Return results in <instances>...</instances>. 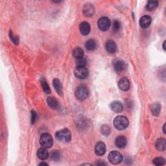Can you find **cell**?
I'll return each instance as SVG.
<instances>
[{
	"label": "cell",
	"mask_w": 166,
	"mask_h": 166,
	"mask_svg": "<svg viewBox=\"0 0 166 166\" xmlns=\"http://www.w3.org/2000/svg\"><path fill=\"white\" fill-rule=\"evenodd\" d=\"M86 64V60L82 57V58L77 59V66H85Z\"/></svg>",
	"instance_id": "cell-31"
},
{
	"label": "cell",
	"mask_w": 166,
	"mask_h": 166,
	"mask_svg": "<svg viewBox=\"0 0 166 166\" xmlns=\"http://www.w3.org/2000/svg\"><path fill=\"white\" fill-rule=\"evenodd\" d=\"M114 67L117 72H121L126 68L127 65L124 61L121 60H115L114 61Z\"/></svg>",
	"instance_id": "cell-10"
},
{
	"label": "cell",
	"mask_w": 166,
	"mask_h": 166,
	"mask_svg": "<svg viewBox=\"0 0 166 166\" xmlns=\"http://www.w3.org/2000/svg\"><path fill=\"white\" fill-rule=\"evenodd\" d=\"M74 74L78 79H85L88 75V71L85 66H77Z\"/></svg>",
	"instance_id": "cell-6"
},
{
	"label": "cell",
	"mask_w": 166,
	"mask_h": 166,
	"mask_svg": "<svg viewBox=\"0 0 166 166\" xmlns=\"http://www.w3.org/2000/svg\"><path fill=\"white\" fill-rule=\"evenodd\" d=\"M40 165H48V164L47 163H45V162H41L40 164Z\"/></svg>",
	"instance_id": "cell-34"
},
{
	"label": "cell",
	"mask_w": 166,
	"mask_h": 166,
	"mask_svg": "<svg viewBox=\"0 0 166 166\" xmlns=\"http://www.w3.org/2000/svg\"><path fill=\"white\" fill-rule=\"evenodd\" d=\"M101 132L102 133V134H103L104 136H108L109 134H110L111 130H110V127H109L107 125H104L101 127Z\"/></svg>",
	"instance_id": "cell-26"
},
{
	"label": "cell",
	"mask_w": 166,
	"mask_h": 166,
	"mask_svg": "<svg viewBox=\"0 0 166 166\" xmlns=\"http://www.w3.org/2000/svg\"><path fill=\"white\" fill-rule=\"evenodd\" d=\"M127 143V138L123 136H119L117 137L115 140V144L119 148H124L126 146Z\"/></svg>",
	"instance_id": "cell-17"
},
{
	"label": "cell",
	"mask_w": 166,
	"mask_h": 166,
	"mask_svg": "<svg viewBox=\"0 0 166 166\" xmlns=\"http://www.w3.org/2000/svg\"><path fill=\"white\" fill-rule=\"evenodd\" d=\"M114 125L117 130L123 131L127 128L128 125V120L127 117L124 116H118L114 120Z\"/></svg>",
	"instance_id": "cell-1"
},
{
	"label": "cell",
	"mask_w": 166,
	"mask_h": 166,
	"mask_svg": "<svg viewBox=\"0 0 166 166\" xmlns=\"http://www.w3.org/2000/svg\"><path fill=\"white\" fill-rule=\"evenodd\" d=\"M79 30L80 32L82 35H88L90 32V25L89 23L86 22H83L81 23L79 26Z\"/></svg>",
	"instance_id": "cell-13"
},
{
	"label": "cell",
	"mask_w": 166,
	"mask_h": 166,
	"mask_svg": "<svg viewBox=\"0 0 166 166\" xmlns=\"http://www.w3.org/2000/svg\"><path fill=\"white\" fill-rule=\"evenodd\" d=\"M165 41H164V42L163 44V48L164 49V51H165Z\"/></svg>",
	"instance_id": "cell-35"
},
{
	"label": "cell",
	"mask_w": 166,
	"mask_h": 166,
	"mask_svg": "<svg viewBox=\"0 0 166 166\" xmlns=\"http://www.w3.org/2000/svg\"><path fill=\"white\" fill-rule=\"evenodd\" d=\"M75 94L77 99H79L80 101H83V100H85L88 97V95H89V92H88L87 87L82 85V86H79L77 88Z\"/></svg>",
	"instance_id": "cell-4"
},
{
	"label": "cell",
	"mask_w": 166,
	"mask_h": 166,
	"mask_svg": "<svg viewBox=\"0 0 166 166\" xmlns=\"http://www.w3.org/2000/svg\"><path fill=\"white\" fill-rule=\"evenodd\" d=\"M55 137L59 141L69 142L71 138V134L68 129L64 128L56 132L55 134Z\"/></svg>",
	"instance_id": "cell-2"
},
{
	"label": "cell",
	"mask_w": 166,
	"mask_h": 166,
	"mask_svg": "<svg viewBox=\"0 0 166 166\" xmlns=\"http://www.w3.org/2000/svg\"><path fill=\"white\" fill-rule=\"evenodd\" d=\"M110 108L112 109V110H113L114 112L119 113V112L123 111V106L121 102L116 101H113L110 104Z\"/></svg>",
	"instance_id": "cell-16"
},
{
	"label": "cell",
	"mask_w": 166,
	"mask_h": 166,
	"mask_svg": "<svg viewBox=\"0 0 166 166\" xmlns=\"http://www.w3.org/2000/svg\"><path fill=\"white\" fill-rule=\"evenodd\" d=\"M41 86L42 87L44 91L46 93H48V94H49V93H51V89H50V87L48 85V82H46V81L45 80L44 78H42L41 79Z\"/></svg>",
	"instance_id": "cell-24"
},
{
	"label": "cell",
	"mask_w": 166,
	"mask_h": 166,
	"mask_svg": "<svg viewBox=\"0 0 166 166\" xmlns=\"http://www.w3.org/2000/svg\"><path fill=\"white\" fill-rule=\"evenodd\" d=\"M60 158V154L58 150H53L51 153V158L54 161H58Z\"/></svg>",
	"instance_id": "cell-29"
},
{
	"label": "cell",
	"mask_w": 166,
	"mask_h": 166,
	"mask_svg": "<svg viewBox=\"0 0 166 166\" xmlns=\"http://www.w3.org/2000/svg\"><path fill=\"white\" fill-rule=\"evenodd\" d=\"M53 85L56 92L59 93V95L62 96L63 95V90H62V86L60 81L58 79H55L53 81Z\"/></svg>",
	"instance_id": "cell-18"
},
{
	"label": "cell",
	"mask_w": 166,
	"mask_h": 166,
	"mask_svg": "<svg viewBox=\"0 0 166 166\" xmlns=\"http://www.w3.org/2000/svg\"><path fill=\"white\" fill-rule=\"evenodd\" d=\"M85 53L83 49L81 48H76L73 51V56H74L76 59H79L84 57Z\"/></svg>",
	"instance_id": "cell-21"
},
{
	"label": "cell",
	"mask_w": 166,
	"mask_h": 166,
	"mask_svg": "<svg viewBox=\"0 0 166 166\" xmlns=\"http://www.w3.org/2000/svg\"><path fill=\"white\" fill-rule=\"evenodd\" d=\"M82 13L86 17H91L94 14L95 8L93 5L90 3L86 4L82 9Z\"/></svg>",
	"instance_id": "cell-9"
},
{
	"label": "cell",
	"mask_w": 166,
	"mask_h": 166,
	"mask_svg": "<svg viewBox=\"0 0 166 166\" xmlns=\"http://www.w3.org/2000/svg\"><path fill=\"white\" fill-rule=\"evenodd\" d=\"M108 160L112 164H118L122 162L123 157L117 151H112L108 155Z\"/></svg>",
	"instance_id": "cell-5"
},
{
	"label": "cell",
	"mask_w": 166,
	"mask_h": 166,
	"mask_svg": "<svg viewBox=\"0 0 166 166\" xmlns=\"http://www.w3.org/2000/svg\"><path fill=\"white\" fill-rule=\"evenodd\" d=\"M97 165H106V163L105 162H99L97 163Z\"/></svg>",
	"instance_id": "cell-33"
},
{
	"label": "cell",
	"mask_w": 166,
	"mask_h": 166,
	"mask_svg": "<svg viewBox=\"0 0 166 166\" xmlns=\"http://www.w3.org/2000/svg\"><path fill=\"white\" fill-rule=\"evenodd\" d=\"M106 49L108 52L110 53H114L117 51V48L116 44L114 42V41L112 40H109L106 43Z\"/></svg>",
	"instance_id": "cell-14"
},
{
	"label": "cell",
	"mask_w": 166,
	"mask_h": 166,
	"mask_svg": "<svg viewBox=\"0 0 166 166\" xmlns=\"http://www.w3.org/2000/svg\"><path fill=\"white\" fill-rule=\"evenodd\" d=\"M40 143L42 147L48 149L52 147L53 144V138L48 133H44L42 134L40 138Z\"/></svg>",
	"instance_id": "cell-3"
},
{
	"label": "cell",
	"mask_w": 166,
	"mask_h": 166,
	"mask_svg": "<svg viewBox=\"0 0 166 166\" xmlns=\"http://www.w3.org/2000/svg\"><path fill=\"white\" fill-rule=\"evenodd\" d=\"M158 4V3L157 1H149L146 5V9L147 10L150 11V10H153L157 8Z\"/></svg>",
	"instance_id": "cell-25"
},
{
	"label": "cell",
	"mask_w": 166,
	"mask_h": 166,
	"mask_svg": "<svg viewBox=\"0 0 166 166\" xmlns=\"http://www.w3.org/2000/svg\"><path fill=\"white\" fill-rule=\"evenodd\" d=\"M161 111V106L159 103H154L151 106V112L154 116H158Z\"/></svg>",
	"instance_id": "cell-22"
},
{
	"label": "cell",
	"mask_w": 166,
	"mask_h": 166,
	"mask_svg": "<svg viewBox=\"0 0 166 166\" xmlns=\"http://www.w3.org/2000/svg\"><path fill=\"white\" fill-rule=\"evenodd\" d=\"M130 81L126 77H123L118 82V87L122 91L126 92L130 89Z\"/></svg>",
	"instance_id": "cell-8"
},
{
	"label": "cell",
	"mask_w": 166,
	"mask_h": 166,
	"mask_svg": "<svg viewBox=\"0 0 166 166\" xmlns=\"http://www.w3.org/2000/svg\"><path fill=\"white\" fill-rule=\"evenodd\" d=\"M86 48L88 50H89V51L95 50L97 48L96 42L92 39L88 40L86 43Z\"/></svg>",
	"instance_id": "cell-23"
},
{
	"label": "cell",
	"mask_w": 166,
	"mask_h": 166,
	"mask_svg": "<svg viewBox=\"0 0 166 166\" xmlns=\"http://www.w3.org/2000/svg\"><path fill=\"white\" fill-rule=\"evenodd\" d=\"M47 103H48V105L53 109H56L59 107V102L57 101L55 97H49L47 99Z\"/></svg>",
	"instance_id": "cell-20"
},
{
	"label": "cell",
	"mask_w": 166,
	"mask_h": 166,
	"mask_svg": "<svg viewBox=\"0 0 166 166\" xmlns=\"http://www.w3.org/2000/svg\"><path fill=\"white\" fill-rule=\"evenodd\" d=\"M153 164L156 165H158V166H161V165H163L165 164V160L164 158L162 157H158V158H156L153 160Z\"/></svg>",
	"instance_id": "cell-27"
},
{
	"label": "cell",
	"mask_w": 166,
	"mask_h": 166,
	"mask_svg": "<svg viewBox=\"0 0 166 166\" xmlns=\"http://www.w3.org/2000/svg\"><path fill=\"white\" fill-rule=\"evenodd\" d=\"M121 29V23L118 20H115L113 22L112 29L114 32H118Z\"/></svg>",
	"instance_id": "cell-30"
},
{
	"label": "cell",
	"mask_w": 166,
	"mask_h": 166,
	"mask_svg": "<svg viewBox=\"0 0 166 166\" xmlns=\"http://www.w3.org/2000/svg\"><path fill=\"white\" fill-rule=\"evenodd\" d=\"M106 152L105 144L102 142H97L95 147V153L98 156H102Z\"/></svg>",
	"instance_id": "cell-11"
},
{
	"label": "cell",
	"mask_w": 166,
	"mask_h": 166,
	"mask_svg": "<svg viewBox=\"0 0 166 166\" xmlns=\"http://www.w3.org/2000/svg\"><path fill=\"white\" fill-rule=\"evenodd\" d=\"M37 114H36V112L34 111H31V123L32 124H34V123L37 120Z\"/></svg>",
	"instance_id": "cell-32"
},
{
	"label": "cell",
	"mask_w": 166,
	"mask_h": 166,
	"mask_svg": "<svg viewBox=\"0 0 166 166\" xmlns=\"http://www.w3.org/2000/svg\"><path fill=\"white\" fill-rule=\"evenodd\" d=\"M150 23H151V18L148 15L143 16L139 20V25L142 28H147Z\"/></svg>",
	"instance_id": "cell-12"
},
{
	"label": "cell",
	"mask_w": 166,
	"mask_h": 166,
	"mask_svg": "<svg viewBox=\"0 0 166 166\" xmlns=\"http://www.w3.org/2000/svg\"><path fill=\"white\" fill-rule=\"evenodd\" d=\"M155 147L160 151H164L165 150V140L163 138H160L157 140Z\"/></svg>",
	"instance_id": "cell-19"
},
{
	"label": "cell",
	"mask_w": 166,
	"mask_h": 166,
	"mask_svg": "<svg viewBox=\"0 0 166 166\" xmlns=\"http://www.w3.org/2000/svg\"><path fill=\"white\" fill-rule=\"evenodd\" d=\"M165 125H166V124H164V128H163V131H164V134H165Z\"/></svg>",
	"instance_id": "cell-36"
},
{
	"label": "cell",
	"mask_w": 166,
	"mask_h": 166,
	"mask_svg": "<svg viewBox=\"0 0 166 166\" xmlns=\"http://www.w3.org/2000/svg\"><path fill=\"white\" fill-rule=\"evenodd\" d=\"M110 20L107 17H102L97 22L98 27L103 31H106L110 27Z\"/></svg>",
	"instance_id": "cell-7"
},
{
	"label": "cell",
	"mask_w": 166,
	"mask_h": 166,
	"mask_svg": "<svg viewBox=\"0 0 166 166\" xmlns=\"http://www.w3.org/2000/svg\"><path fill=\"white\" fill-rule=\"evenodd\" d=\"M9 37H10V39L11 40V41L13 42L15 44V45H18L19 44V38L18 36H16L13 34V33L12 32V31H10L9 32Z\"/></svg>",
	"instance_id": "cell-28"
},
{
	"label": "cell",
	"mask_w": 166,
	"mask_h": 166,
	"mask_svg": "<svg viewBox=\"0 0 166 166\" xmlns=\"http://www.w3.org/2000/svg\"><path fill=\"white\" fill-rule=\"evenodd\" d=\"M37 156L38 158L40 159L41 160H45L48 158L49 154L46 148L42 147L38 150Z\"/></svg>",
	"instance_id": "cell-15"
}]
</instances>
